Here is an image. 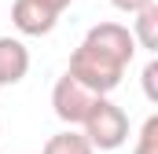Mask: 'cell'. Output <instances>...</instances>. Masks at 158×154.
<instances>
[{
  "label": "cell",
  "instance_id": "1",
  "mask_svg": "<svg viewBox=\"0 0 158 154\" xmlns=\"http://www.w3.org/2000/svg\"><path fill=\"white\" fill-rule=\"evenodd\" d=\"M132 55H136V40H132L129 26H121V22H96L85 33V40L74 48L66 74H74L81 84H88L96 95H110L121 84Z\"/></svg>",
  "mask_w": 158,
  "mask_h": 154
},
{
  "label": "cell",
  "instance_id": "5",
  "mask_svg": "<svg viewBox=\"0 0 158 154\" xmlns=\"http://www.w3.org/2000/svg\"><path fill=\"white\" fill-rule=\"evenodd\" d=\"M30 74V48L19 37H0V88L19 84Z\"/></svg>",
  "mask_w": 158,
  "mask_h": 154
},
{
  "label": "cell",
  "instance_id": "7",
  "mask_svg": "<svg viewBox=\"0 0 158 154\" xmlns=\"http://www.w3.org/2000/svg\"><path fill=\"white\" fill-rule=\"evenodd\" d=\"M40 154H96V147L88 143V136H85V132L66 128V132L48 136V143H44V151H40Z\"/></svg>",
  "mask_w": 158,
  "mask_h": 154
},
{
  "label": "cell",
  "instance_id": "6",
  "mask_svg": "<svg viewBox=\"0 0 158 154\" xmlns=\"http://www.w3.org/2000/svg\"><path fill=\"white\" fill-rule=\"evenodd\" d=\"M132 40L143 51H158V4H147L143 11L132 15Z\"/></svg>",
  "mask_w": 158,
  "mask_h": 154
},
{
  "label": "cell",
  "instance_id": "9",
  "mask_svg": "<svg viewBox=\"0 0 158 154\" xmlns=\"http://www.w3.org/2000/svg\"><path fill=\"white\" fill-rule=\"evenodd\" d=\"M143 95L158 103V59H151L147 66H143Z\"/></svg>",
  "mask_w": 158,
  "mask_h": 154
},
{
  "label": "cell",
  "instance_id": "8",
  "mask_svg": "<svg viewBox=\"0 0 158 154\" xmlns=\"http://www.w3.org/2000/svg\"><path fill=\"white\" fill-rule=\"evenodd\" d=\"M132 154H158V114H151L147 121H143V128H140V136H136Z\"/></svg>",
  "mask_w": 158,
  "mask_h": 154
},
{
  "label": "cell",
  "instance_id": "4",
  "mask_svg": "<svg viewBox=\"0 0 158 154\" xmlns=\"http://www.w3.org/2000/svg\"><path fill=\"white\" fill-rule=\"evenodd\" d=\"M55 22H59V15L48 11L37 0H15V4H11V26H15L22 37H48V33L55 30Z\"/></svg>",
  "mask_w": 158,
  "mask_h": 154
},
{
  "label": "cell",
  "instance_id": "3",
  "mask_svg": "<svg viewBox=\"0 0 158 154\" xmlns=\"http://www.w3.org/2000/svg\"><path fill=\"white\" fill-rule=\"evenodd\" d=\"M96 92L88 88V84H81L74 74H63L55 81V88H52V110L55 117L63 121V125H85V117L92 114V107H96Z\"/></svg>",
  "mask_w": 158,
  "mask_h": 154
},
{
  "label": "cell",
  "instance_id": "10",
  "mask_svg": "<svg viewBox=\"0 0 158 154\" xmlns=\"http://www.w3.org/2000/svg\"><path fill=\"white\" fill-rule=\"evenodd\" d=\"M114 7H118L121 15H136V11H143L147 4H155V0H110Z\"/></svg>",
  "mask_w": 158,
  "mask_h": 154
},
{
  "label": "cell",
  "instance_id": "11",
  "mask_svg": "<svg viewBox=\"0 0 158 154\" xmlns=\"http://www.w3.org/2000/svg\"><path fill=\"white\" fill-rule=\"evenodd\" d=\"M37 4H44V7H48V11H55V15H63L74 0H37Z\"/></svg>",
  "mask_w": 158,
  "mask_h": 154
},
{
  "label": "cell",
  "instance_id": "2",
  "mask_svg": "<svg viewBox=\"0 0 158 154\" xmlns=\"http://www.w3.org/2000/svg\"><path fill=\"white\" fill-rule=\"evenodd\" d=\"M81 128H85V136H88V143L96 151H118L121 143L129 140V114L121 110L118 103H110L107 95H99Z\"/></svg>",
  "mask_w": 158,
  "mask_h": 154
}]
</instances>
